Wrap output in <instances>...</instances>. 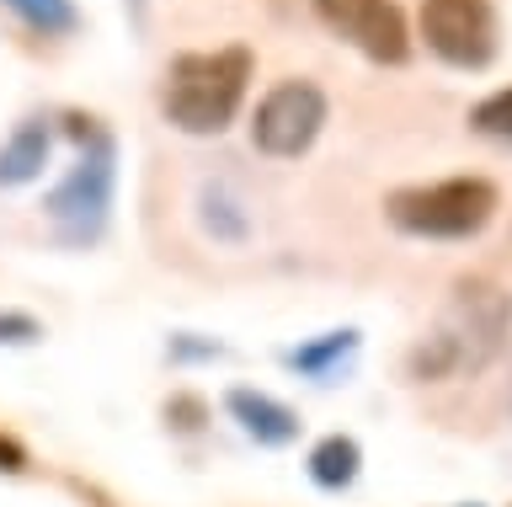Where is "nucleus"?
<instances>
[{
  "label": "nucleus",
  "mask_w": 512,
  "mask_h": 507,
  "mask_svg": "<svg viewBox=\"0 0 512 507\" xmlns=\"http://www.w3.org/2000/svg\"><path fill=\"white\" fill-rule=\"evenodd\" d=\"M512 331V299L486 278H470L448 294V305L438 310V321L422 331V342L411 347V374L416 379H470L502 353Z\"/></svg>",
  "instance_id": "f257e3e1"
},
{
  "label": "nucleus",
  "mask_w": 512,
  "mask_h": 507,
  "mask_svg": "<svg viewBox=\"0 0 512 507\" xmlns=\"http://www.w3.org/2000/svg\"><path fill=\"white\" fill-rule=\"evenodd\" d=\"M251 86V49H214V54H176L160 81V113L182 134H224L246 102Z\"/></svg>",
  "instance_id": "f03ea898"
},
{
  "label": "nucleus",
  "mask_w": 512,
  "mask_h": 507,
  "mask_svg": "<svg viewBox=\"0 0 512 507\" xmlns=\"http://www.w3.org/2000/svg\"><path fill=\"white\" fill-rule=\"evenodd\" d=\"M86 139V150L75 155V166L64 171V182L48 193L43 214L54 225L59 241L70 246H91L107 230V209H112V187H118V150H112L107 129H96V118H86V129H75Z\"/></svg>",
  "instance_id": "7ed1b4c3"
},
{
  "label": "nucleus",
  "mask_w": 512,
  "mask_h": 507,
  "mask_svg": "<svg viewBox=\"0 0 512 507\" xmlns=\"http://www.w3.org/2000/svg\"><path fill=\"white\" fill-rule=\"evenodd\" d=\"M395 230L422 241H470L496 219V187L486 177H443L427 187H400L384 203Z\"/></svg>",
  "instance_id": "20e7f679"
},
{
  "label": "nucleus",
  "mask_w": 512,
  "mask_h": 507,
  "mask_svg": "<svg viewBox=\"0 0 512 507\" xmlns=\"http://www.w3.org/2000/svg\"><path fill=\"white\" fill-rule=\"evenodd\" d=\"M320 129H326V91L315 81H278L256 102L251 145L272 161H294L320 139Z\"/></svg>",
  "instance_id": "39448f33"
},
{
  "label": "nucleus",
  "mask_w": 512,
  "mask_h": 507,
  "mask_svg": "<svg viewBox=\"0 0 512 507\" xmlns=\"http://www.w3.org/2000/svg\"><path fill=\"white\" fill-rule=\"evenodd\" d=\"M427 49L454 70H486L496 59V6L491 0H422Z\"/></svg>",
  "instance_id": "423d86ee"
},
{
  "label": "nucleus",
  "mask_w": 512,
  "mask_h": 507,
  "mask_svg": "<svg viewBox=\"0 0 512 507\" xmlns=\"http://www.w3.org/2000/svg\"><path fill=\"white\" fill-rule=\"evenodd\" d=\"M315 17L326 33L352 43L374 65H406L411 59V27L395 0H315Z\"/></svg>",
  "instance_id": "0eeeda50"
},
{
  "label": "nucleus",
  "mask_w": 512,
  "mask_h": 507,
  "mask_svg": "<svg viewBox=\"0 0 512 507\" xmlns=\"http://www.w3.org/2000/svg\"><path fill=\"white\" fill-rule=\"evenodd\" d=\"M48 145H54V134H48L43 118H22V123H16L11 139L0 145V187H27L32 177H43Z\"/></svg>",
  "instance_id": "6e6552de"
},
{
  "label": "nucleus",
  "mask_w": 512,
  "mask_h": 507,
  "mask_svg": "<svg viewBox=\"0 0 512 507\" xmlns=\"http://www.w3.org/2000/svg\"><path fill=\"white\" fill-rule=\"evenodd\" d=\"M230 411L240 417V427H246L251 438H262V443H288L299 433V417L288 411L283 401H272V395L262 390H235L230 395Z\"/></svg>",
  "instance_id": "1a4fd4ad"
},
{
  "label": "nucleus",
  "mask_w": 512,
  "mask_h": 507,
  "mask_svg": "<svg viewBox=\"0 0 512 507\" xmlns=\"http://www.w3.org/2000/svg\"><path fill=\"white\" fill-rule=\"evenodd\" d=\"M0 6H6L11 17L22 22L27 33H38V38H70L80 27V6H75V0H0Z\"/></svg>",
  "instance_id": "9d476101"
},
{
  "label": "nucleus",
  "mask_w": 512,
  "mask_h": 507,
  "mask_svg": "<svg viewBox=\"0 0 512 507\" xmlns=\"http://www.w3.org/2000/svg\"><path fill=\"white\" fill-rule=\"evenodd\" d=\"M310 475H315L320 486H347L352 475H358V443L342 438V433L320 438L315 454H310Z\"/></svg>",
  "instance_id": "9b49d317"
},
{
  "label": "nucleus",
  "mask_w": 512,
  "mask_h": 507,
  "mask_svg": "<svg viewBox=\"0 0 512 507\" xmlns=\"http://www.w3.org/2000/svg\"><path fill=\"white\" fill-rule=\"evenodd\" d=\"M470 123H475V129L486 134V139H502V145H512V86L491 91L486 102H475Z\"/></svg>",
  "instance_id": "f8f14e48"
},
{
  "label": "nucleus",
  "mask_w": 512,
  "mask_h": 507,
  "mask_svg": "<svg viewBox=\"0 0 512 507\" xmlns=\"http://www.w3.org/2000/svg\"><path fill=\"white\" fill-rule=\"evenodd\" d=\"M347 347H352V331H336L331 342H320V347H304V353H294V363H299V369H320L326 358L347 353Z\"/></svg>",
  "instance_id": "ddd939ff"
}]
</instances>
